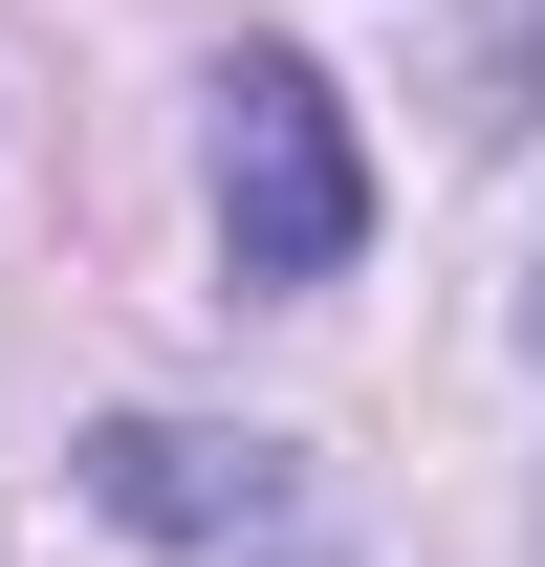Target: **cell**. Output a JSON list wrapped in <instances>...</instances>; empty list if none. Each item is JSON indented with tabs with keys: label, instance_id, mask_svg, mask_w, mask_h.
Masks as SVG:
<instances>
[{
	"label": "cell",
	"instance_id": "6da1fadb",
	"mask_svg": "<svg viewBox=\"0 0 545 567\" xmlns=\"http://www.w3.org/2000/svg\"><path fill=\"white\" fill-rule=\"evenodd\" d=\"M349 240H371V153H349L328 66L240 44L218 66V262L240 284H349Z\"/></svg>",
	"mask_w": 545,
	"mask_h": 567
},
{
	"label": "cell",
	"instance_id": "7a4b0ae2",
	"mask_svg": "<svg viewBox=\"0 0 545 567\" xmlns=\"http://www.w3.org/2000/svg\"><path fill=\"white\" fill-rule=\"evenodd\" d=\"M88 502H110V524H153V546H240V524H263V436H175V415H132V436H88Z\"/></svg>",
	"mask_w": 545,
	"mask_h": 567
}]
</instances>
